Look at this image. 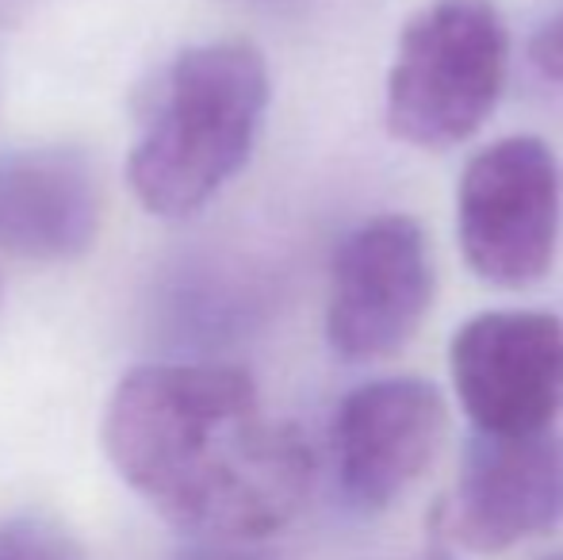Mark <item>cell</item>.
<instances>
[{"instance_id": "6da1fadb", "label": "cell", "mask_w": 563, "mask_h": 560, "mask_svg": "<svg viewBox=\"0 0 563 560\" xmlns=\"http://www.w3.org/2000/svg\"><path fill=\"white\" fill-rule=\"evenodd\" d=\"M115 472L192 541H257L303 507L314 453L234 365H142L104 411Z\"/></svg>"}, {"instance_id": "7a4b0ae2", "label": "cell", "mask_w": 563, "mask_h": 560, "mask_svg": "<svg viewBox=\"0 0 563 560\" xmlns=\"http://www.w3.org/2000/svg\"><path fill=\"white\" fill-rule=\"evenodd\" d=\"M268 100V62L245 39L180 51L126 157V180L142 208L157 219H188L216 200L250 162Z\"/></svg>"}, {"instance_id": "3957f363", "label": "cell", "mask_w": 563, "mask_h": 560, "mask_svg": "<svg viewBox=\"0 0 563 560\" xmlns=\"http://www.w3.org/2000/svg\"><path fill=\"white\" fill-rule=\"evenodd\" d=\"M510 31L495 0H430L399 31L384 123L415 150L460 146L506 89Z\"/></svg>"}, {"instance_id": "277c9868", "label": "cell", "mask_w": 563, "mask_h": 560, "mask_svg": "<svg viewBox=\"0 0 563 560\" xmlns=\"http://www.w3.org/2000/svg\"><path fill=\"white\" fill-rule=\"evenodd\" d=\"M563 165L537 135H506L467 157L456 185V242L495 288H529L556 262Z\"/></svg>"}, {"instance_id": "5b68a950", "label": "cell", "mask_w": 563, "mask_h": 560, "mask_svg": "<svg viewBox=\"0 0 563 560\" xmlns=\"http://www.w3.org/2000/svg\"><path fill=\"white\" fill-rule=\"evenodd\" d=\"M438 265L426 227L407 211L364 219L330 265L327 342L345 361L395 358L426 322Z\"/></svg>"}, {"instance_id": "8992f818", "label": "cell", "mask_w": 563, "mask_h": 560, "mask_svg": "<svg viewBox=\"0 0 563 560\" xmlns=\"http://www.w3.org/2000/svg\"><path fill=\"white\" fill-rule=\"evenodd\" d=\"M452 392L475 433H544L563 411V319L533 307L479 311L452 334Z\"/></svg>"}, {"instance_id": "52a82bcc", "label": "cell", "mask_w": 563, "mask_h": 560, "mask_svg": "<svg viewBox=\"0 0 563 560\" xmlns=\"http://www.w3.org/2000/svg\"><path fill=\"white\" fill-rule=\"evenodd\" d=\"M563 523V433H475L441 503V538L472 553H506Z\"/></svg>"}, {"instance_id": "ba28073f", "label": "cell", "mask_w": 563, "mask_h": 560, "mask_svg": "<svg viewBox=\"0 0 563 560\" xmlns=\"http://www.w3.org/2000/svg\"><path fill=\"white\" fill-rule=\"evenodd\" d=\"M449 433L445 396L426 376H379L341 399L334 472L353 510H384L430 472Z\"/></svg>"}, {"instance_id": "9c48e42d", "label": "cell", "mask_w": 563, "mask_h": 560, "mask_svg": "<svg viewBox=\"0 0 563 560\" xmlns=\"http://www.w3.org/2000/svg\"><path fill=\"white\" fill-rule=\"evenodd\" d=\"M100 180L85 150L27 146L0 157V250L74 262L100 234Z\"/></svg>"}, {"instance_id": "30bf717a", "label": "cell", "mask_w": 563, "mask_h": 560, "mask_svg": "<svg viewBox=\"0 0 563 560\" xmlns=\"http://www.w3.org/2000/svg\"><path fill=\"white\" fill-rule=\"evenodd\" d=\"M0 560H85V553L58 518L27 510L0 523Z\"/></svg>"}, {"instance_id": "8fae6325", "label": "cell", "mask_w": 563, "mask_h": 560, "mask_svg": "<svg viewBox=\"0 0 563 560\" xmlns=\"http://www.w3.org/2000/svg\"><path fill=\"white\" fill-rule=\"evenodd\" d=\"M529 66L549 85H563V8L533 31V39H529Z\"/></svg>"}, {"instance_id": "7c38bea8", "label": "cell", "mask_w": 563, "mask_h": 560, "mask_svg": "<svg viewBox=\"0 0 563 560\" xmlns=\"http://www.w3.org/2000/svg\"><path fill=\"white\" fill-rule=\"evenodd\" d=\"M173 560H280V557L245 546V541H188Z\"/></svg>"}, {"instance_id": "4fadbf2b", "label": "cell", "mask_w": 563, "mask_h": 560, "mask_svg": "<svg viewBox=\"0 0 563 560\" xmlns=\"http://www.w3.org/2000/svg\"><path fill=\"white\" fill-rule=\"evenodd\" d=\"M422 560H452V557H449V549H445V546H433Z\"/></svg>"}, {"instance_id": "5bb4252c", "label": "cell", "mask_w": 563, "mask_h": 560, "mask_svg": "<svg viewBox=\"0 0 563 560\" xmlns=\"http://www.w3.org/2000/svg\"><path fill=\"white\" fill-rule=\"evenodd\" d=\"M541 560H563V553H549V557H541Z\"/></svg>"}]
</instances>
